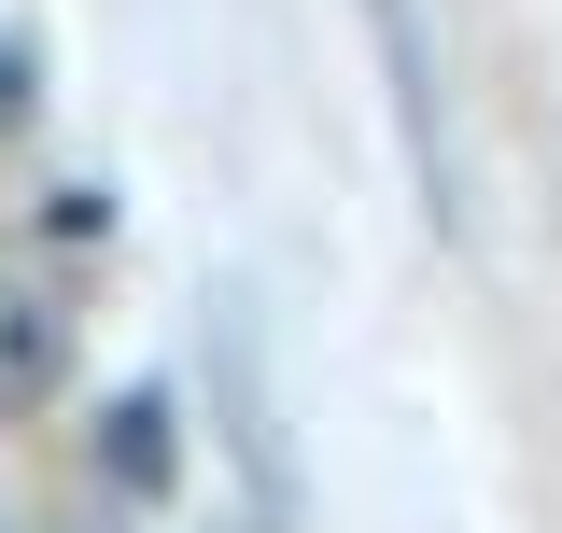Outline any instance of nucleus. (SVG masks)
<instances>
[{
  "mask_svg": "<svg viewBox=\"0 0 562 533\" xmlns=\"http://www.w3.org/2000/svg\"><path fill=\"white\" fill-rule=\"evenodd\" d=\"M57 394H70V309L0 266V421H29V407H57Z\"/></svg>",
  "mask_w": 562,
  "mask_h": 533,
  "instance_id": "f257e3e1",
  "label": "nucleus"
},
{
  "mask_svg": "<svg viewBox=\"0 0 562 533\" xmlns=\"http://www.w3.org/2000/svg\"><path fill=\"white\" fill-rule=\"evenodd\" d=\"M225 435H239L254 491H268V506H295V477H281V421H268V394H254V337H225Z\"/></svg>",
  "mask_w": 562,
  "mask_h": 533,
  "instance_id": "f03ea898",
  "label": "nucleus"
},
{
  "mask_svg": "<svg viewBox=\"0 0 562 533\" xmlns=\"http://www.w3.org/2000/svg\"><path fill=\"white\" fill-rule=\"evenodd\" d=\"M99 464H113V491H169V407L127 394L113 421H99Z\"/></svg>",
  "mask_w": 562,
  "mask_h": 533,
  "instance_id": "7ed1b4c3",
  "label": "nucleus"
},
{
  "mask_svg": "<svg viewBox=\"0 0 562 533\" xmlns=\"http://www.w3.org/2000/svg\"><path fill=\"white\" fill-rule=\"evenodd\" d=\"M57 239H113V197L99 183H57Z\"/></svg>",
  "mask_w": 562,
  "mask_h": 533,
  "instance_id": "20e7f679",
  "label": "nucleus"
},
{
  "mask_svg": "<svg viewBox=\"0 0 562 533\" xmlns=\"http://www.w3.org/2000/svg\"><path fill=\"white\" fill-rule=\"evenodd\" d=\"M0 127H29V43L0 29Z\"/></svg>",
  "mask_w": 562,
  "mask_h": 533,
  "instance_id": "39448f33",
  "label": "nucleus"
}]
</instances>
